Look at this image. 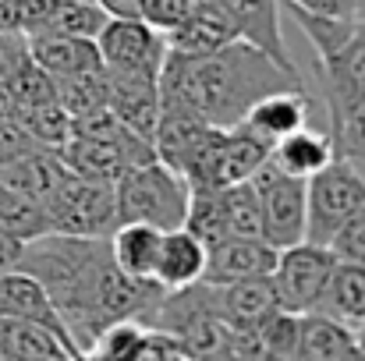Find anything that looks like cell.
Here are the masks:
<instances>
[{
	"label": "cell",
	"mask_w": 365,
	"mask_h": 361,
	"mask_svg": "<svg viewBox=\"0 0 365 361\" xmlns=\"http://www.w3.org/2000/svg\"><path fill=\"white\" fill-rule=\"evenodd\" d=\"M334 159V145H330V135L327 131H316L309 124L287 131L284 138H277L269 145V163L280 167L284 174H294V177H312L319 167H327Z\"/></svg>",
	"instance_id": "obj_22"
},
{
	"label": "cell",
	"mask_w": 365,
	"mask_h": 361,
	"mask_svg": "<svg viewBox=\"0 0 365 361\" xmlns=\"http://www.w3.org/2000/svg\"><path fill=\"white\" fill-rule=\"evenodd\" d=\"M114 195H118V224H153L160 231H170L185 224L192 188L163 159H145L135 163L114 184Z\"/></svg>",
	"instance_id": "obj_2"
},
{
	"label": "cell",
	"mask_w": 365,
	"mask_h": 361,
	"mask_svg": "<svg viewBox=\"0 0 365 361\" xmlns=\"http://www.w3.org/2000/svg\"><path fill=\"white\" fill-rule=\"evenodd\" d=\"M50 231L78 234V238H110L118 227V195L110 181L82 177L68 170V177L43 202Z\"/></svg>",
	"instance_id": "obj_3"
},
{
	"label": "cell",
	"mask_w": 365,
	"mask_h": 361,
	"mask_svg": "<svg viewBox=\"0 0 365 361\" xmlns=\"http://www.w3.org/2000/svg\"><path fill=\"white\" fill-rule=\"evenodd\" d=\"M192 4L195 0H142V21H149L160 32H170L192 11Z\"/></svg>",
	"instance_id": "obj_35"
},
{
	"label": "cell",
	"mask_w": 365,
	"mask_h": 361,
	"mask_svg": "<svg viewBox=\"0 0 365 361\" xmlns=\"http://www.w3.org/2000/svg\"><path fill=\"white\" fill-rule=\"evenodd\" d=\"M29 149H36V142L25 131V124L14 117V114L0 117V163H7V159H14V156H21Z\"/></svg>",
	"instance_id": "obj_36"
},
{
	"label": "cell",
	"mask_w": 365,
	"mask_h": 361,
	"mask_svg": "<svg viewBox=\"0 0 365 361\" xmlns=\"http://www.w3.org/2000/svg\"><path fill=\"white\" fill-rule=\"evenodd\" d=\"M359 14H365V0H355V18Z\"/></svg>",
	"instance_id": "obj_41"
},
{
	"label": "cell",
	"mask_w": 365,
	"mask_h": 361,
	"mask_svg": "<svg viewBox=\"0 0 365 361\" xmlns=\"http://www.w3.org/2000/svg\"><path fill=\"white\" fill-rule=\"evenodd\" d=\"M262 216V241L273 248H287L305 241V177L284 174L280 167L266 163L252 174Z\"/></svg>",
	"instance_id": "obj_5"
},
{
	"label": "cell",
	"mask_w": 365,
	"mask_h": 361,
	"mask_svg": "<svg viewBox=\"0 0 365 361\" xmlns=\"http://www.w3.org/2000/svg\"><path fill=\"white\" fill-rule=\"evenodd\" d=\"M0 358H29V361H64L78 358V351L43 323L29 319H0Z\"/></svg>",
	"instance_id": "obj_21"
},
{
	"label": "cell",
	"mask_w": 365,
	"mask_h": 361,
	"mask_svg": "<svg viewBox=\"0 0 365 361\" xmlns=\"http://www.w3.org/2000/svg\"><path fill=\"white\" fill-rule=\"evenodd\" d=\"M107 71L160 78L167 61V36L142 18H107L96 36Z\"/></svg>",
	"instance_id": "obj_7"
},
{
	"label": "cell",
	"mask_w": 365,
	"mask_h": 361,
	"mask_svg": "<svg viewBox=\"0 0 365 361\" xmlns=\"http://www.w3.org/2000/svg\"><path fill=\"white\" fill-rule=\"evenodd\" d=\"M291 4H302V7L323 11V14H348V18H355V0H291Z\"/></svg>",
	"instance_id": "obj_39"
},
{
	"label": "cell",
	"mask_w": 365,
	"mask_h": 361,
	"mask_svg": "<svg viewBox=\"0 0 365 361\" xmlns=\"http://www.w3.org/2000/svg\"><path fill=\"white\" fill-rule=\"evenodd\" d=\"M298 358L309 361H351L365 358L359 344V330L348 323L323 315V312H302L298 315Z\"/></svg>",
	"instance_id": "obj_15"
},
{
	"label": "cell",
	"mask_w": 365,
	"mask_h": 361,
	"mask_svg": "<svg viewBox=\"0 0 365 361\" xmlns=\"http://www.w3.org/2000/svg\"><path fill=\"white\" fill-rule=\"evenodd\" d=\"M167 36V50L181 53V57H202L213 53L227 43L238 39V28L231 21V14L217 4V0H195L192 11L170 28Z\"/></svg>",
	"instance_id": "obj_9"
},
{
	"label": "cell",
	"mask_w": 365,
	"mask_h": 361,
	"mask_svg": "<svg viewBox=\"0 0 365 361\" xmlns=\"http://www.w3.org/2000/svg\"><path fill=\"white\" fill-rule=\"evenodd\" d=\"M334 262H337L334 251L316 241H298V244L277 248V258L269 269L277 305L287 312H312Z\"/></svg>",
	"instance_id": "obj_6"
},
{
	"label": "cell",
	"mask_w": 365,
	"mask_h": 361,
	"mask_svg": "<svg viewBox=\"0 0 365 361\" xmlns=\"http://www.w3.org/2000/svg\"><path fill=\"white\" fill-rule=\"evenodd\" d=\"M29 57L57 82L71 75H86L103 68L96 39H75V36H46V32H29Z\"/></svg>",
	"instance_id": "obj_16"
},
{
	"label": "cell",
	"mask_w": 365,
	"mask_h": 361,
	"mask_svg": "<svg viewBox=\"0 0 365 361\" xmlns=\"http://www.w3.org/2000/svg\"><path fill=\"white\" fill-rule=\"evenodd\" d=\"M277 248L266 244L262 238H245V234H227V238L206 244V269L202 280L206 283H231L245 276H262L273 269Z\"/></svg>",
	"instance_id": "obj_12"
},
{
	"label": "cell",
	"mask_w": 365,
	"mask_h": 361,
	"mask_svg": "<svg viewBox=\"0 0 365 361\" xmlns=\"http://www.w3.org/2000/svg\"><path fill=\"white\" fill-rule=\"evenodd\" d=\"M53 89H57V103L71 114V120L107 107V71L103 68L71 75V78H57Z\"/></svg>",
	"instance_id": "obj_27"
},
{
	"label": "cell",
	"mask_w": 365,
	"mask_h": 361,
	"mask_svg": "<svg viewBox=\"0 0 365 361\" xmlns=\"http://www.w3.org/2000/svg\"><path fill=\"white\" fill-rule=\"evenodd\" d=\"M14 117L25 124V131L32 135L36 145L53 149V152H61L64 142H68L71 131H75L71 114H68L57 100H53V103H39V107H21V110H14Z\"/></svg>",
	"instance_id": "obj_26"
},
{
	"label": "cell",
	"mask_w": 365,
	"mask_h": 361,
	"mask_svg": "<svg viewBox=\"0 0 365 361\" xmlns=\"http://www.w3.org/2000/svg\"><path fill=\"white\" fill-rule=\"evenodd\" d=\"M107 14L100 11L96 0H50L46 11L29 25V32H46V36H75V39H96L103 28ZM25 32V36H29Z\"/></svg>",
	"instance_id": "obj_24"
},
{
	"label": "cell",
	"mask_w": 365,
	"mask_h": 361,
	"mask_svg": "<svg viewBox=\"0 0 365 361\" xmlns=\"http://www.w3.org/2000/svg\"><path fill=\"white\" fill-rule=\"evenodd\" d=\"M312 312L334 315V319L348 323L351 330H362L365 326V266L337 258Z\"/></svg>",
	"instance_id": "obj_19"
},
{
	"label": "cell",
	"mask_w": 365,
	"mask_h": 361,
	"mask_svg": "<svg viewBox=\"0 0 365 361\" xmlns=\"http://www.w3.org/2000/svg\"><path fill=\"white\" fill-rule=\"evenodd\" d=\"M319 82L327 114L365 100V14L355 18L351 36L337 46V53L319 61Z\"/></svg>",
	"instance_id": "obj_8"
},
{
	"label": "cell",
	"mask_w": 365,
	"mask_h": 361,
	"mask_svg": "<svg viewBox=\"0 0 365 361\" xmlns=\"http://www.w3.org/2000/svg\"><path fill=\"white\" fill-rule=\"evenodd\" d=\"M202 269H206V244L202 241L185 227L163 231L160 255H156V273H153V280L163 291L188 287V283L202 280Z\"/></svg>",
	"instance_id": "obj_18"
},
{
	"label": "cell",
	"mask_w": 365,
	"mask_h": 361,
	"mask_svg": "<svg viewBox=\"0 0 365 361\" xmlns=\"http://www.w3.org/2000/svg\"><path fill=\"white\" fill-rule=\"evenodd\" d=\"M327 248H330L334 258H341V262H359V266H365V206H359V209L334 231V238H330Z\"/></svg>",
	"instance_id": "obj_33"
},
{
	"label": "cell",
	"mask_w": 365,
	"mask_h": 361,
	"mask_svg": "<svg viewBox=\"0 0 365 361\" xmlns=\"http://www.w3.org/2000/svg\"><path fill=\"white\" fill-rule=\"evenodd\" d=\"M107 18H142V0H96Z\"/></svg>",
	"instance_id": "obj_38"
},
{
	"label": "cell",
	"mask_w": 365,
	"mask_h": 361,
	"mask_svg": "<svg viewBox=\"0 0 365 361\" xmlns=\"http://www.w3.org/2000/svg\"><path fill=\"white\" fill-rule=\"evenodd\" d=\"M7 89H11V96H14L18 110H21V107H39V103H53V100H57L53 78H50V75H46L32 57H25V61L11 71Z\"/></svg>",
	"instance_id": "obj_31"
},
{
	"label": "cell",
	"mask_w": 365,
	"mask_h": 361,
	"mask_svg": "<svg viewBox=\"0 0 365 361\" xmlns=\"http://www.w3.org/2000/svg\"><path fill=\"white\" fill-rule=\"evenodd\" d=\"M64 177H68V163L61 159V152L43 149V145H36V149H29V152H21V156H14L7 163H0V184L36 199L39 206L53 195V188Z\"/></svg>",
	"instance_id": "obj_17"
},
{
	"label": "cell",
	"mask_w": 365,
	"mask_h": 361,
	"mask_svg": "<svg viewBox=\"0 0 365 361\" xmlns=\"http://www.w3.org/2000/svg\"><path fill=\"white\" fill-rule=\"evenodd\" d=\"M160 238L163 231L153 224H118L110 234V258L118 269L135 276V280H153L156 273V255H160ZM156 283V280H153Z\"/></svg>",
	"instance_id": "obj_23"
},
{
	"label": "cell",
	"mask_w": 365,
	"mask_h": 361,
	"mask_svg": "<svg viewBox=\"0 0 365 361\" xmlns=\"http://www.w3.org/2000/svg\"><path fill=\"white\" fill-rule=\"evenodd\" d=\"M217 4L231 14L238 39L252 43L255 50H262L266 57H273L284 68H298L284 43V28H280L284 0H217Z\"/></svg>",
	"instance_id": "obj_11"
},
{
	"label": "cell",
	"mask_w": 365,
	"mask_h": 361,
	"mask_svg": "<svg viewBox=\"0 0 365 361\" xmlns=\"http://www.w3.org/2000/svg\"><path fill=\"white\" fill-rule=\"evenodd\" d=\"M107 107L124 127H131L138 138L153 145V131L160 117V78L107 71Z\"/></svg>",
	"instance_id": "obj_10"
},
{
	"label": "cell",
	"mask_w": 365,
	"mask_h": 361,
	"mask_svg": "<svg viewBox=\"0 0 365 361\" xmlns=\"http://www.w3.org/2000/svg\"><path fill=\"white\" fill-rule=\"evenodd\" d=\"M284 7L294 14L298 28H302V32H305V39L312 43L316 61H323V57L337 53V46L351 36L355 18H348V14H323V11H309V7L291 4V0H284Z\"/></svg>",
	"instance_id": "obj_25"
},
{
	"label": "cell",
	"mask_w": 365,
	"mask_h": 361,
	"mask_svg": "<svg viewBox=\"0 0 365 361\" xmlns=\"http://www.w3.org/2000/svg\"><path fill=\"white\" fill-rule=\"evenodd\" d=\"M359 206H365V174L344 156H334L305 177V241L330 244L334 231Z\"/></svg>",
	"instance_id": "obj_4"
},
{
	"label": "cell",
	"mask_w": 365,
	"mask_h": 361,
	"mask_svg": "<svg viewBox=\"0 0 365 361\" xmlns=\"http://www.w3.org/2000/svg\"><path fill=\"white\" fill-rule=\"evenodd\" d=\"M142 323L138 319H118V323H110V326H103V333L96 337V344H93V351H89V358H131L135 355V344H138V337H142Z\"/></svg>",
	"instance_id": "obj_32"
},
{
	"label": "cell",
	"mask_w": 365,
	"mask_h": 361,
	"mask_svg": "<svg viewBox=\"0 0 365 361\" xmlns=\"http://www.w3.org/2000/svg\"><path fill=\"white\" fill-rule=\"evenodd\" d=\"M0 319L43 323V326H50L53 333H61V337L75 347V340H71L68 326L61 323V315H57V308H53L46 287H43L32 273H25V269H0ZM75 351H78V347H75ZM78 358H82V351H78Z\"/></svg>",
	"instance_id": "obj_13"
},
{
	"label": "cell",
	"mask_w": 365,
	"mask_h": 361,
	"mask_svg": "<svg viewBox=\"0 0 365 361\" xmlns=\"http://www.w3.org/2000/svg\"><path fill=\"white\" fill-rule=\"evenodd\" d=\"M220 206L227 220V234H245V238H262V216H259V195L252 177L238 184L220 188Z\"/></svg>",
	"instance_id": "obj_29"
},
{
	"label": "cell",
	"mask_w": 365,
	"mask_h": 361,
	"mask_svg": "<svg viewBox=\"0 0 365 361\" xmlns=\"http://www.w3.org/2000/svg\"><path fill=\"white\" fill-rule=\"evenodd\" d=\"M359 344H362V355H365V326L359 330Z\"/></svg>",
	"instance_id": "obj_42"
},
{
	"label": "cell",
	"mask_w": 365,
	"mask_h": 361,
	"mask_svg": "<svg viewBox=\"0 0 365 361\" xmlns=\"http://www.w3.org/2000/svg\"><path fill=\"white\" fill-rule=\"evenodd\" d=\"M312 107H316V96H312L305 85H298V89H277V93L262 96V100L245 114L242 124L252 135H259L262 142L273 145V142L284 138L287 131L309 124Z\"/></svg>",
	"instance_id": "obj_14"
},
{
	"label": "cell",
	"mask_w": 365,
	"mask_h": 361,
	"mask_svg": "<svg viewBox=\"0 0 365 361\" xmlns=\"http://www.w3.org/2000/svg\"><path fill=\"white\" fill-rule=\"evenodd\" d=\"M217 308H220V319L227 326H255V323H262L273 308H280L277 305V294H273L269 273L220 283L217 287Z\"/></svg>",
	"instance_id": "obj_20"
},
{
	"label": "cell",
	"mask_w": 365,
	"mask_h": 361,
	"mask_svg": "<svg viewBox=\"0 0 365 361\" xmlns=\"http://www.w3.org/2000/svg\"><path fill=\"white\" fill-rule=\"evenodd\" d=\"M298 315L302 312L273 308L262 323H255L266 358H298Z\"/></svg>",
	"instance_id": "obj_30"
},
{
	"label": "cell",
	"mask_w": 365,
	"mask_h": 361,
	"mask_svg": "<svg viewBox=\"0 0 365 361\" xmlns=\"http://www.w3.org/2000/svg\"><path fill=\"white\" fill-rule=\"evenodd\" d=\"M21 248H25V241H18V238H11V234L0 231V269H14Z\"/></svg>",
	"instance_id": "obj_40"
},
{
	"label": "cell",
	"mask_w": 365,
	"mask_h": 361,
	"mask_svg": "<svg viewBox=\"0 0 365 361\" xmlns=\"http://www.w3.org/2000/svg\"><path fill=\"white\" fill-rule=\"evenodd\" d=\"M298 85H305L298 68L277 64L245 39L202 57H181L167 50L160 71V89L185 96L213 127H235L262 96Z\"/></svg>",
	"instance_id": "obj_1"
},
{
	"label": "cell",
	"mask_w": 365,
	"mask_h": 361,
	"mask_svg": "<svg viewBox=\"0 0 365 361\" xmlns=\"http://www.w3.org/2000/svg\"><path fill=\"white\" fill-rule=\"evenodd\" d=\"M330 145L334 156H344L348 163H355L365 174V100L330 110Z\"/></svg>",
	"instance_id": "obj_28"
},
{
	"label": "cell",
	"mask_w": 365,
	"mask_h": 361,
	"mask_svg": "<svg viewBox=\"0 0 365 361\" xmlns=\"http://www.w3.org/2000/svg\"><path fill=\"white\" fill-rule=\"evenodd\" d=\"M29 57V39L21 28H0V82L11 78V71Z\"/></svg>",
	"instance_id": "obj_37"
},
{
	"label": "cell",
	"mask_w": 365,
	"mask_h": 361,
	"mask_svg": "<svg viewBox=\"0 0 365 361\" xmlns=\"http://www.w3.org/2000/svg\"><path fill=\"white\" fill-rule=\"evenodd\" d=\"M131 358H138V361H156V358L185 361V358H192V355H188L185 340H178L174 333L156 330V326H145L142 337H138V344H135V355H131Z\"/></svg>",
	"instance_id": "obj_34"
}]
</instances>
